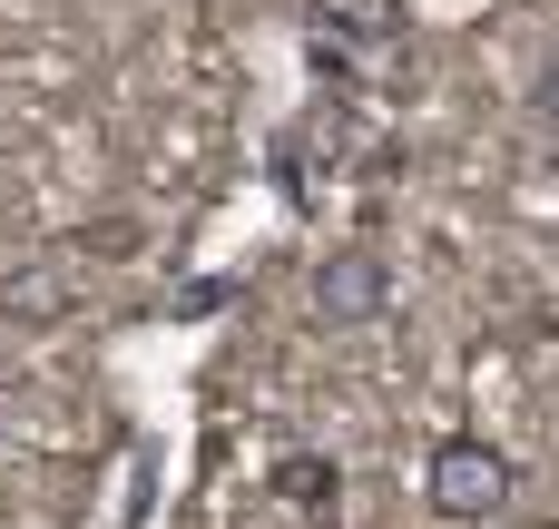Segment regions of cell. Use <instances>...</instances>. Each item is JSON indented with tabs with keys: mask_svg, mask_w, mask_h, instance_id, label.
Segmentation results:
<instances>
[{
	"mask_svg": "<svg viewBox=\"0 0 559 529\" xmlns=\"http://www.w3.org/2000/svg\"><path fill=\"white\" fill-rule=\"evenodd\" d=\"M531 118H540V137H559V59H540V79H531Z\"/></svg>",
	"mask_w": 559,
	"mask_h": 529,
	"instance_id": "obj_5",
	"label": "cell"
},
{
	"mask_svg": "<svg viewBox=\"0 0 559 529\" xmlns=\"http://www.w3.org/2000/svg\"><path fill=\"white\" fill-rule=\"evenodd\" d=\"M0 314L10 324H69L79 314V285L59 265H0Z\"/></svg>",
	"mask_w": 559,
	"mask_h": 529,
	"instance_id": "obj_3",
	"label": "cell"
},
{
	"mask_svg": "<svg viewBox=\"0 0 559 529\" xmlns=\"http://www.w3.org/2000/svg\"><path fill=\"white\" fill-rule=\"evenodd\" d=\"M305 314H314L324 334H364V324H383V314H393V255H383L373 236L334 245V255L305 275Z\"/></svg>",
	"mask_w": 559,
	"mask_h": 529,
	"instance_id": "obj_2",
	"label": "cell"
},
{
	"mask_svg": "<svg viewBox=\"0 0 559 529\" xmlns=\"http://www.w3.org/2000/svg\"><path fill=\"white\" fill-rule=\"evenodd\" d=\"M423 501H432V520H442V529H491L511 501H521V461H511L501 442H481V432H452V442L432 452Z\"/></svg>",
	"mask_w": 559,
	"mask_h": 529,
	"instance_id": "obj_1",
	"label": "cell"
},
{
	"mask_svg": "<svg viewBox=\"0 0 559 529\" xmlns=\"http://www.w3.org/2000/svg\"><path fill=\"white\" fill-rule=\"evenodd\" d=\"M265 491H275L285 510H305L314 529H334V501H344V471H334L324 452H285V461L265 471Z\"/></svg>",
	"mask_w": 559,
	"mask_h": 529,
	"instance_id": "obj_4",
	"label": "cell"
}]
</instances>
